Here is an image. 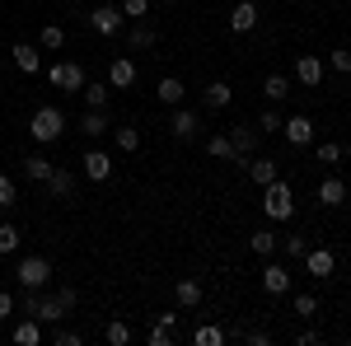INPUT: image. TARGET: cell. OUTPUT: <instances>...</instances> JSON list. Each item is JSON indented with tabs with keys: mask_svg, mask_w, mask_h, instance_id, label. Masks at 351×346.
I'll use <instances>...</instances> for the list:
<instances>
[{
	"mask_svg": "<svg viewBox=\"0 0 351 346\" xmlns=\"http://www.w3.org/2000/svg\"><path fill=\"white\" fill-rule=\"evenodd\" d=\"M281 122H286L281 112H263V122H253V127H258V136H276V132H281Z\"/></svg>",
	"mask_w": 351,
	"mask_h": 346,
	"instance_id": "38",
	"label": "cell"
},
{
	"mask_svg": "<svg viewBox=\"0 0 351 346\" xmlns=\"http://www.w3.org/2000/svg\"><path fill=\"white\" fill-rule=\"evenodd\" d=\"M304 271L319 276V281H328V276L337 271V258H332L328 248H304Z\"/></svg>",
	"mask_w": 351,
	"mask_h": 346,
	"instance_id": "9",
	"label": "cell"
},
{
	"mask_svg": "<svg viewBox=\"0 0 351 346\" xmlns=\"http://www.w3.org/2000/svg\"><path fill=\"white\" fill-rule=\"evenodd\" d=\"M38 42H43L47 52H56V47L66 42V28H61V24H43V33H38Z\"/></svg>",
	"mask_w": 351,
	"mask_h": 346,
	"instance_id": "32",
	"label": "cell"
},
{
	"mask_svg": "<svg viewBox=\"0 0 351 346\" xmlns=\"http://www.w3.org/2000/svg\"><path fill=\"white\" fill-rule=\"evenodd\" d=\"M104 337H108L112 346H127V342H132V328H127V323H108V332H104Z\"/></svg>",
	"mask_w": 351,
	"mask_h": 346,
	"instance_id": "40",
	"label": "cell"
},
{
	"mask_svg": "<svg viewBox=\"0 0 351 346\" xmlns=\"http://www.w3.org/2000/svg\"><path fill=\"white\" fill-rule=\"evenodd\" d=\"M80 132L89 136V140L108 136V132H112V117H108V108H84V117H80Z\"/></svg>",
	"mask_w": 351,
	"mask_h": 346,
	"instance_id": "10",
	"label": "cell"
},
{
	"mask_svg": "<svg viewBox=\"0 0 351 346\" xmlns=\"http://www.w3.org/2000/svg\"><path fill=\"white\" fill-rule=\"evenodd\" d=\"M263 215H267V220H291V215H295V192L281 183V178L263 187Z\"/></svg>",
	"mask_w": 351,
	"mask_h": 346,
	"instance_id": "2",
	"label": "cell"
},
{
	"mask_svg": "<svg viewBox=\"0 0 351 346\" xmlns=\"http://www.w3.org/2000/svg\"><path fill=\"white\" fill-rule=\"evenodd\" d=\"M33 319H38V323H61V319H66V309H61V299H56V295H38Z\"/></svg>",
	"mask_w": 351,
	"mask_h": 346,
	"instance_id": "22",
	"label": "cell"
},
{
	"mask_svg": "<svg viewBox=\"0 0 351 346\" xmlns=\"http://www.w3.org/2000/svg\"><path fill=\"white\" fill-rule=\"evenodd\" d=\"M122 14H127V24H141L150 14V0H122Z\"/></svg>",
	"mask_w": 351,
	"mask_h": 346,
	"instance_id": "35",
	"label": "cell"
},
{
	"mask_svg": "<svg viewBox=\"0 0 351 346\" xmlns=\"http://www.w3.org/2000/svg\"><path fill=\"white\" fill-rule=\"evenodd\" d=\"M281 248H286V258H291V262H300L309 243H304V239H300V234H295V239H281Z\"/></svg>",
	"mask_w": 351,
	"mask_h": 346,
	"instance_id": "42",
	"label": "cell"
},
{
	"mask_svg": "<svg viewBox=\"0 0 351 346\" xmlns=\"http://www.w3.org/2000/svg\"><path fill=\"white\" fill-rule=\"evenodd\" d=\"M230 99H234V89L225 80H211L206 89H202V108H211V112H220V108H230Z\"/></svg>",
	"mask_w": 351,
	"mask_h": 346,
	"instance_id": "16",
	"label": "cell"
},
{
	"mask_svg": "<svg viewBox=\"0 0 351 346\" xmlns=\"http://www.w3.org/2000/svg\"><path fill=\"white\" fill-rule=\"evenodd\" d=\"M14 281H19V291H43V286L52 281V262H47V258H19Z\"/></svg>",
	"mask_w": 351,
	"mask_h": 346,
	"instance_id": "3",
	"label": "cell"
},
{
	"mask_svg": "<svg viewBox=\"0 0 351 346\" xmlns=\"http://www.w3.org/2000/svg\"><path fill=\"white\" fill-rule=\"evenodd\" d=\"M10 314H14V295L0 291V319H10Z\"/></svg>",
	"mask_w": 351,
	"mask_h": 346,
	"instance_id": "46",
	"label": "cell"
},
{
	"mask_svg": "<svg viewBox=\"0 0 351 346\" xmlns=\"http://www.w3.org/2000/svg\"><path fill=\"white\" fill-rule=\"evenodd\" d=\"M192 342H197V346H220V342H225V332H220V328H197Z\"/></svg>",
	"mask_w": 351,
	"mask_h": 346,
	"instance_id": "39",
	"label": "cell"
},
{
	"mask_svg": "<svg viewBox=\"0 0 351 346\" xmlns=\"http://www.w3.org/2000/svg\"><path fill=\"white\" fill-rule=\"evenodd\" d=\"M206 155H216V160H239V155H234V145H230V136H225V132L206 140Z\"/></svg>",
	"mask_w": 351,
	"mask_h": 346,
	"instance_id": "31",
	"label": "cell"
},
{
	"mask_svg": "<svg viewBox=\"0 0 351 346\" xmlns=\"http://www.w3.org/2000/svg\"><path fill=\"white\" fill-rule=\"evenodd\" d=\"M248 248H253L258 258H271V253L281 248V234H271V230H258V234L248 239Z\"/></svg>",
	"mask_w": 351,
	"mask_h": 346,
	"instance_id": "26",
	"label": "cell"
},
{
	"mask_svg": "<svg viewBox=\"0 0 351 346\" xmlns=\"http://www.w3.org/2000/svg\"><path fill=\"white\" fill-rule=\"evenodd\" d=\"M14 201H19V192H14V178H10V173H0V211H10Z\"/></svg>",
	"mask_w": 351,
	"mask_h": 346,
	"instance_id": "36",
	"label": "cell"
},
{
	"mask_svg": "<svg viewBox=\"0 0 351 346\" xmlns=\"http://www.w3.org/2000/svg\"><path fill=\"white\" fill-rule=\"evenodd\" d=\"M243 169H248V178H253L258 187H267V183H276V178H281V173H276V160H248Z\"/></svg>",
	"mask_w": 351,
	"mask_h": 346,
	"instance_id": "23",
	"label": "cell"
},
{
	"mask_svg": "<svg viewBox=\"0 0 351 346\" xmlns=\"http://www.w3.org/2000/svg\"><path fill=\"white\" fill-rule=\"evenodd\" d=\"M47 192H52L56 201H66V197H71V187H75V173H71V169H52V173H47Z\"/></svg>",
	"mask_w": 351,
	"mask_h": 346,
	"instance_id": "19",
	"label": "cell"
},
{
	"mask_svg": "<svg viewBox=\"0 0 351 346\" xmlns=\"http://www.w3.org/2000/svg\"><path fill=\"white\" fill-rule=\"evenodd\" d=\"M230 145H234V155L248 164V160H253V150H258V127H253V122H239V127H230Z\"/></svg>",
	"mask_w": 351,
	"mask_h": 346,
	"instance_id": "8",
	"label": "cell"
},
{
	"mask_svg": "<svg viewBox=\"0 0 351 346\" xmlns=\"http://www.w3.org/2000/svg\"><path fill=\"white\" fill-rule=\"evenodd\" d=\"M47 80L61 89V94H80L84 84H89V75H84V66L80 61H56L52 71H47Z\"/></svg>",
	"mask_w": 351,
	"mask_h": 346,
	"instance_id": "4",
	"label": "cell"
},
{
	"mask_svg": "<svg viewBox=\"0 0 351 346\" xmlns=\"http://www.w3.org/2000/svg\"><path fill=\"white\" fill-rule=\"evenodd\" d=\"M80 94H84V108H108V99H112V84H84Z\"/></svg>",
	"mask_w": 351,
	"mask_h": 346,
	"instance_id": "28",
	"label": "cell"
},
{
	"mask_svg": "<svg viewBox=\"0 0 351 346\" xmlns=\"http://www.w3.org/2000/svg\"><path fill=\"white\" fill-rule=\"evenodd\" d=\"M202 295H206V291H202V281H197V276H183V281L173 286V299H178L188 314L197 309V304H202Z\"/></svg>",
	"mask_w": 351,
	"mask_h": 346,
	"instance_id": "15",
	"label": "cell"
},
{
	"mask_svg": "<svg viewBox=\"0 0 351 346\" xmlns=\"http://www.w3.org/2000/svg\"><path fill=\"white\" fill-rule=\"evenodd\" d=\"M342 206H347V211H351V192H347V201H342Z\"/></svg>",
	"mask_w": 351,
	"mask_h": 346,
	"instance_id": "48",
	"label": "cell"
},
{
	"mask_svg": "<svg viewBox=\"0 0 351 346\" xmlns=\"http://www.w3.org/2000/svg\"><path fill=\"white\" fill-rule=\"evenodd\" d=\"M230 28H234V33H253V28H258V5H253V0H239V5L230 10Z\"/></svg>",
	"mask_w": 351,
	"mask_h": 346,
	"instance_id": "14",
	"label": "cell"
},
{
	"mask_svg": "<svg viewBox=\"0 0 351 346\" xmlns=\"http://www.w3.org/2000/svg\"><path fill=\"white\" fill-rule=\"evenodd\" d=\"M342 160H347V164H351V145H342Z\"/></svg>",
	"mask_w": 351,
	"mask_h": 346,
	"instance_id": "47",
	"label": "cell"
},
{
	"mask_svg": "<svg viewBox=\"0 0 351 346\" xmlns=\"http://www.w3.org/2000/svg\"><path fill=\"white\" fill-rule=\"evenodd\" d=\"M145 342H150V346H173V342H178V332H173L169 323H155V328L145 332Z\"/></svg>",
	"mask_w": 351,
	"mask_h": 346,
	"instance_id": "33",
	"label": "cell"
},
{
	"mask_svg": "<svg viewBox=\"0 0 351 346\" xmlns=\"http://www.w3.org/2000/svg\"><path fill=\"white\" fill-rule=\"evenodd\" d=\"M112 140H117V150H122V155L141 150V132H136V127H112Z\"/></svg>",
	"mask_w": 351,
	"mask_h": 346,
	"instance_id": "30",
	"label": "cell"
},
{
	"mask_svg": "<svg viewBox=\"0 0 351 346\" xmlns=\"http://www.w3.org/2000/svg\"><path fill=\"white\" fill-rule=\"evenodd\" d=\"M52 342H56V346H80V332H75V328H56Z\"/></svg>",
	"mask_w": 351,
	"mask_h": 346,
	"instance_id": "44",
	"label": "cell"
},
{
	"mask_svg": "<svg viewBox=\"0 0 351 346\" xmlns=\"http://www.w3.org/2000/svg\"><path fill=\"white\" fill-rule=\"evenodd\" d=\"M328 66H332L337 75H351V52H332V56H328Z\"/></svg>",
	"mask_w": 351,
	"mask_h": 346,
	"instance_id": "45",
	"label": "cell"
},
{
	"mask_svg": "<svg viewBox=\"0 0 351 346\" xmlns=\"http://www.w3.org/2000/svg\"><path fill=\"white\" fill-rule=\"evenodd\" d=\"M89 28H94L99 38H112V33H122V28H127V14H122V5H99V10L89 14Z\"/></svg>",
	"mask_w": 351,
	"mask_h": 346,
	"instance_id": "5",
	"label": "cell"
},
{
	"mask_svg": "<svg viewBox=\"0 0 351 346\" xmlns=\"http://www.w3.org/2000/svg\"><path fill=\"white\" fill-rule=\"evenodd\" d=\"M56 164L52 160H43V155H28L24 160V178H33V183H47V173H52Z\"/></svg>",
	"mask_w": 351,
	"mask_h": 346,
	"instance_id": "27",
	"label": "cell"
},
{
	"mask_svg": "<svg viewBox=\"0 0 351 346\" xmlns=\"http://www.w3.org/2000/svg\"><path fill=\"white\" fill-rule=\"evenodd\" d=\"M319 201H324V206H342V201H347V183H342V178H324V183H319Z\"/></svg>",
	"mask_w": 351,
	"mask_h": 346,
	"instance_id": "25",
	"label": "cell"
},
{
	"mask_svg": "<svg viewBox=\"0 0 351 346\" xmlns=\"http://www.w3.org/2000/svg\"><path fill=\"white\" fill-rule=\"evenodd\" d=\"M56 299H61V309H66V314H75V304H80L75 286H61V291H56Z\"/></svg>",
	"mask_w": 351,
	"mask_h": 346,
	"instance_id": "43",
	"label": "cell"
},
{
	"mask_svg": "<svg viewBox=\"0 0 351 346\" xmlns=\"http://www.w3.org/2000/svg\"><path fill=\"white\" fill-rule=\"evenodd\" d=\"M155 94H160V103L178 108V103H183V99H188V84L178 80V75H164V80L155 84Z\"/></svg>",
	"mask_w": 351,
	"mask_h": 346,
	"instance_id": "17",
	"label": "cell"
},
{
	"mask_svg": "<svg viewBox=\"0 0 351 346\" xmlns=\"http://www.w3.org/2000/svg\"><path fill=\"white\" fill-rule=\"evenodd\" d=\"M14 248H19V230L14 225H0V258H10Z\"/></svg>",
	"mask_w": 351,
	"mask_h": 346,
	"instance_id": "37",
	"label": "cell"
},
{
	"mask_svg": "<svg viewBox=\"0 0 351 346\" xmlns=\"http://www.w3.org/2000/svg\"><path fill=\"white\" fill-rule=\"evenodd\" d=\"M295 80L309 84V89H319V84H324V61H319V56H309V52H300L295 56Z\"/></svg>",
	"mask_w": 351,
	"mask_h": 346,
	"instance_id": "11",
	"label": "cell"
},
{
	"mask_svg": "<svg viewBox=\"0 0 351 346\" xmlns=\"http://www.w3.org/2000/svg\"><path fill=\"white\" fill-rule=\"evenodd\" d=\"M314 155H319V164H342V145L337 140H319Z\"/></svg>",
	"mask_w": 351,
	"mask_h": 346,
	"instance_id": "34",
	"label": "cell"
},
{
	"mask_svg": "<svg viewBox=\"0 0 351 346\" xmlns=\"http://www.w3.org/2000/svg\"><path fill=\"white\" fill-rule=\"evenodd\" d=\"M169 132H173V140H192V136L202 132V112H192V108H173L169 112Z\"/></svg>",
	"mask_w": 351,
	"mask_h": 346,
	"instance_id": "6",
	"label": "cell"
},
{
	"mask_svg": "<svg viewBox=\"0 0 351 346\" xmlns=\"http://www.w3.org/2000/svg\"><path fill=\"white\" fill-rule=\"evenodd\" d=\"M155 38H160V33L141 19V24H132V33H127V47H132V52H145V47H155Z\"/></svg>",
	"mask_w": 351,
	"mask_h": 346,
	"instance_id": "24",
	"label": "cell"
},
{
	"mask_svg": "<svg viewBox=\"0 0 351 346\" xmlns=\"http://www.w3.org/2000/svg\"><path fill=\"white\" fill-rule=\"evenodd\" d=\"M295 314L300 319H314V314H319V299H314V295H295Z\"/></svg>",
	"mask_w": 351,
	"mask_h": 346,
	"instance_id": "41",
	"label": "cell"
},
{
	"mask_svg": "<svg viewBox=\"0 0 351 346\" xmlns=\"http://www.w3.org/2000/svg\"><path fill=\"white\" fill-rule=\"evenodd\" d=\"M10 337H14V346H38V342H43V323L24 314V323H14V332H10Z\"/></svg>",
	"mask_w": 351,
	"mask_h": 346,
	"instance_id": "21",
	"label": "cell"
},
{
	"mask_svg": "<svg viewBox=\"0 0 351 346\" xmlns=\"http://www.w3.org/2000/svg\"><path fill=\"white\" fill-rule=\"evenodd\" d=\"M80 164H84V173H89L94 183H108L112 178V155H104V150H89Z\"/></svg>",
	"mask_w": 351,
	"mask_h": 346,
	"instance_id": "13",
	"label": "cell"
},
{
	"mask_svg": "<svg viewBox=\"0 0 351 346\" xmlns=\"http://www.w3.org/2000/svg\"><path fill=\"white\" fill-rule=\"evenodd\" d=\"M263 291H267V295H286V291H291V267L267 262V267H263Z\"/></svg>",
	"mask_w": 351,
	"mask_h": 346,
	"instance_id": "12",
	"label": "cell"
},
{
	"mask_svg": "<svg viewBox=\"0 0 351 346\" xmlns=\"http://www.w3.org/2000/svg\"><path fill=\"white\" fill-rule=\"evenodd\" d=\"M281 136H286L295 150H304V145H314V122L295 112V117H286V122H281Z\"/></svg>",
	"mask_w": 351,
	"mask_h": 346,
	"instance_id": "7",
	"label": "cell"
},
{
	"mask_svg": "<svg viewBox=\"0 0 351 346\" xmlns=\"http://www.w3.org/2000/svg\"><path fill=\"white\" fill-rule=\"evenodd\" d=\"M164 5H178V0H164Z\"/></svg>",
	"mask_w": 351,
	"mask_h": 346,
	"instance_id": "49",
	"label": "cell"
},
{
	"mask_svg": "<svg viewBox=\"0 0 351 346\" xmlns=\"http://www.w3.org/2000/svg\"><path fill=\"white\" fill-rule=\"evenodd\" d=\"M108 84H112V89H132V84H136V66L127 61V56H117V61L108 66Z\"/></svg>",
	"mask_w": 351,
	"mask_h": 346,
	"instance_id": "20",
	"label": "cell"
},
{
	"mask_svg": "<svg viewBox=\"0 0 351 346\" xmlns=\"http://www.w3.org/2000/svg\"><path fill=\"white\" fill-rule=\"evenodd\" d=\"M263 94H267L271 103H281V99H291V80L286 75H267L263 80Z\"/></svg>",
	"mask_w": 351,
	"mask_h": 346,
	"instance_id": "29",
	"label": "cell"
},
{
	"mask_svg": "<svg viewBox=\"0 0 351 346\" xmlns=\"http://www.w3.org/2000/svg\"><path fill=\"white\" fill-rule=\"evenodd\" d=\"M10 52H14V66H19L24 75H38V66H43V52H38L33 42H14Z\"/></svg>",
	"mask_w": 351,
	"mask_h": 346,
	"instance_id": "18",
	"label": "cell"
},
{
	"mask_svg": "<svg viewBox=\"0 0 351 346\" xmlns=\"http://www.w3.org/2000/svg\"><path fill=\"white\" fill-rule=\"evenodd\" d=\"M28 132H33V140H38V145H52V140H61V136H66V112H61V108H38V112H33V122H28Z\"/></svg>",
	"mask_w": 351,
	"mask_h": 346,
	"instance_id": "1",
	"label": "cell"
}]
</instances>
